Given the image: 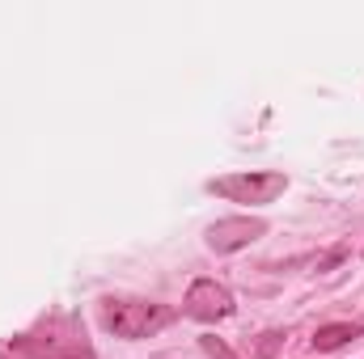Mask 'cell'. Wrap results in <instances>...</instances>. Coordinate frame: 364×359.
I'll list each match as a JSON object with an SVG mask.
<instances>
[{
	"instance_id": "cell-8",
	"label": "cell",
	"mask_w": 364,
	"mask_h": 359,
	"mask_svg": "<svg viewBox=\"0 0 364 359\" xmlns=\"http://www.w3.org/2000/svg\"><path fill=\"white\" fill-rule=\"evenodd\" d=\"M275 338H279V334H263V343H259V351H263V355H272V351H275Z\"/></svg>"
},
{
	"instance_id": "cell-3",
	"label": "cell",
	"mask_w": 364,
	"mask_h": 359,
	"mask_svg": "<svg viewBox=\"0 0 364 359\" xmlns=\"http://www.w3.org/2000/svg\"><path fill=\"white\" fill-rule=\"evenodd\" d=\"M284 190H288V178L279 170H246V174H225V178L208 182V194H220V199L246 203V207L275 203Z\"/></svg>"
},
{
	"instance_id": "cell-2",
	"label": "cell",
	"mask_w": 364,
	"mask_h": 359,
	"mask_svg": "<svg viewBox=\"0 0 364 359\" xmlns=\"http://www.w3.org/2000/svg\"><path fill=\"white\" fill-rule=\"evenodd\" d=\"M13 351L26 359H93V347L73 317H47L34 334L13 338Z\"/></svg>"
},
{
	"instance_id": "cell-6",
	"label": "cell",
	"mask_w": 364,
	"mask_h": 359,
	"mask_svg": "<svg viewBox=\"0 0 364 359\" xmlns=\"http://www.w3.org/2000/svg\"><path fill=\"white\" fill-rule=\"evenodd\" d=\"M364 326L360 321H335V326H322L318 334H314V351H339V347H348L352 338H360Z\"/></svg>"
},
{
	"instance_id": "cell-1",
	"label": "cell",
	"mask_w": 364,
	"mask_h": 359,
	"mask_svg": "<svg viewBox=\"0 0 364 359\" xmlns=\"http://www.w3.org/2000/svg\"><path fill=\"white\" fill-rule=\"evenodd\" d=\"M178 317V309L161 304V300H140V296H106L102 300V326L114 338H153L157 330H166Z\"/></svg>"
},
{
	"instance_id": "cell-7",
	"label": "cell",
	"mask_w": 364,
	"mask_h": 359,
	"mask_svg": "<svg viewBox=\"0 0 364 359\" xmlns=\"http://www.w3.org/2000/svg\"><path fill=\"white\" fill-rule=\"evenodd\" d=\"M199 343H203V351H208V355H216V359H237L229 347H225V343H220V338H199Z\"/></svg>"
},
{
	"instance_id": "cell-5",
	"label": "cell",
	"mask_w": 364,
	"mask_h": 359,
	"mask_svg": "<svg viewBox=\"0 0 364 359\" xmlns=\"http://www.w3.org/2000/svg\"><path fill=\"white\" fill-rule=\"evenodd\" d=\"M263 233H267V220H259V216H229V220H216L208 228V245L216 254H237V250L255 245Z\"/></svg>"
},
{
	"instance_id": "cell-4",
	"label": "cell",
	"mask_w": 364,
	"mask_h": 359,
	"mask_svg": "<svg viewBox=\"0 0 364 359\" xmlns=\"http://www.w3.org/2000/svg\"><path fill=\"white\" fill-rule=\"evenodd\" d=\"M182 313L195 317V321H220V317L233 313V296H229V287L216 283V279H195V283L186 287Z\"/></svg>"
}]
</instances>
